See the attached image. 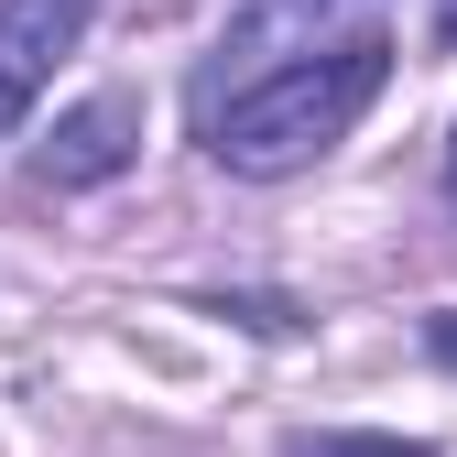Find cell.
I'll return each mask as SVG.
<instances>
[{
  "label": "cell",
  "mask_w": 457,
  "mask_h": 457,
  "mask_svg": "<svg viewBox=\"0 0 457 457\" xmlns=\"http://www.w3.org/2000/svg\"><path fill=\"white\" fill-rule=\"evenodd\" d=\"M381 87H392V33L360 22V33H337L327 54H305V66L240 87V98L207 120V153L228 163V175H251V186L305 175L316 153H337V142L360 131V109H370Z\"/></svg>",
  "instance_id": "1"
},
{
  "label": "cell",
  "mask_w": 457,
  "mask_h": 457,
  "mask_svg": "<svg viewBox=\"0 0 457 457\" xmlns=\"http://www.w3.org/2000/svg\"><path fill=\"white\" fill-rule=\"evenodd\" d=\"M349 12H370V0H228V33H218L207 77H196V120H218L240 87H262L283 66H305V54H327L337 33H360Z\"/></svg>",
  "instance_id": "2"
},
{
  "label": "cell",
  "mask_w": 457,
  "mask_h": 457,
  "mask_svg": "<svg viewBox=\"0 0 457 457\" xmlns=\"http://www.w3.org/2000/svg\"><path fill=\"white\" fill-rule=\"evenodd\" d=\"M131 153H142V98H131V87H98V98H77L66 120L33 142L22 196H87V186H109V175H131Z\"/></svg>",
  "instance_id": "3"
},
{
  "label": "cell",
  "mask_w": 457,
  "mask_h": 457,
  "mask_svg": "<svg viewBox=\"0 0 457 457\" xmlns=\"http://www.w3.org/2000/svg\"><path fill=\"white\" fill-rule=\"evenodd\" d=\"M87 22H98V0H0V142L33 120L44 77L87 44Z\"/></svg>",
  "instance_id": "4"
},
{
  "label": "cell",
  "mask_w": 457,
  "mask_h": 457,
  "mask_svg": "<svg viewBox=\"0 0 457 457\" xmlns=\"http://www.w3.org/2000/svg\"><path fill=\"white\" fill-rule=\"evenodd\" d=\"M272 457H436L425 436H370V425H295Z\"/></svg>",
  "instance_id": "5"
},
{
  "label": "cell",
  "mask_w": 457,
  "mask_h": 457,
  "mask_svg": "<svg viewBox=\"0 0 457 457\" xmlns=\"http://www.w3.org/2000/svg\"><path fill=\"white\" fill-rule=\"evenodd\" d=\"M425 349H436V360L457 370V305H436V316H425Z\"/></svg>",
  "instance_id": "6"
},
{
  "label": "cell",
  "mask_w": 457,
  "mask_h": 457,
  "mask_svg": "<svg viewBox=\"0 0 457 457\" xmlns=\"http://www.w3.org/2000/svg\"><path fill=\"white\" fill-rule=\"evenodd\" d=\"M436 44H457V0H436Z\"/></svg>",
  "instance_id": "7"
},
{
  "label": "cell",
  "mask_w": 457,
  "mask_h": 457,
  "mask_svg": "<svg viewBox=\"0 0 457 457\" xmlns=\"http://www.w3.org/2000/svg\"><path fill=\"white\" fill-rule=\"evenodd\" d=\"M446 207H457V142H446Z\"/></svg>",
  "instance_id": "8"
}]
</instances>
